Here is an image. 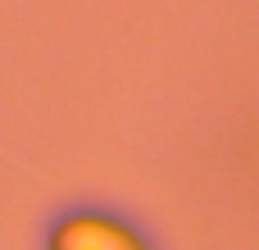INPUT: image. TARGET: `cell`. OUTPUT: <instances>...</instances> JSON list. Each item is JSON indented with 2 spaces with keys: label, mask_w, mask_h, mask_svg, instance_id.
<instances>
[{
  "label": "cell",
  "mask_w": 259,
  "mask_h": 250,
  "mask_svg": "<svg viewBox=\"0 0 259 250\" xmlns=\"http://www.w3.org/2000/svg\"><path fill=\"white\" fill-rule=\"evenodd\" d=\"M50 250H150L127 223L109 214H73L68 223L55 228Z\"/></svg>",
  "instance_id": "6da1fadb"
}]
</instances>
